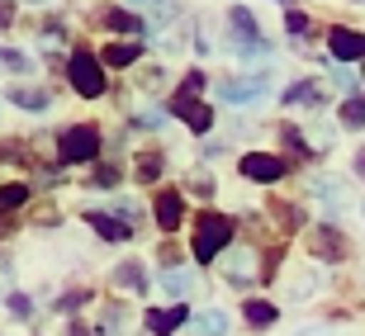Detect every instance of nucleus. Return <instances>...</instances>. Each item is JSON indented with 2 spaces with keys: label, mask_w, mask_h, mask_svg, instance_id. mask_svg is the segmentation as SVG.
I'll use <instances>...</instances> for the list:
<instances>
[{
  "label": "nucleus",
  "mask_w": 365,
  "mask_h": 336,
  "mask_svg": "<svg viewBox=\"0 0 365 336\" xmlns=\"http://www.w3.org/2000/svg\"><path fill=\"white\" fill-rule=\"evenodd\" d=\"M10 313L14 317H34V303H29L24 294H10Z\"/></svg>",
  "instance_id": "29"
},
{
  "label": "nucleus",
  "mask_w": 365,
  "mask_h": 336,
  "mask_svg": "<svg viewBox=\"0 0 365 336\" xmlns=\"http://www.w3.org/2000/svg\"><path fill=\"white\" fill-rule=\"evenodd\" d=\"M95 152H100V128L76 123V128H67V133H62L57 157H62V162H95Z\"/></svg>",
  "instance_id": "5"
},
{
  "label": "nucleus",
  "mask_w": 365,
  "mask_h": 336,
  "mask_svg": "<svg viewBox=\"0 0 365 336\" xmlns=\"http://www.w3.org/2000/svg\"><path fill=\"white\" fill-rule=\"evenodd\" d=\"M284 28H289L294 38H309V14H304V10H289V14H284Z\"/></svg>",
  "instance_id": "26"
},
{
  "label": "nucleus",
  "mask_w": 365,
  "mask_h": 336,
  "mask_svg": "<svg viewBox=\"0 0 365 336\" xmlns=\"http://www.w3.org/2000/svg\"><path fill=\"white\" fill-rule=\"evenodd\" d=\"M24 199H29V185H5V189H0V214H10V209H19Z\"/></svg>",
  "instance_id": "23"
},
{
  "label": "nucleus",
  "mask_w": 365,
  "mask_h": 336,
  "mask_svg": "<svg viewBox=\"0 0 365 336\" xmlns=\"http://www.w3.org/2000/svg\"><path fill=\"white\" fill-rule=\"evenodd\" d=\"M152 214H157V223H162L166 232H176L180 218H185V199H180L176 189H162V194H157V204H152Z\"/></svg>",
  "instance_id": "9"
},
{
  "label": "nucleus",
  "mask_w": 365,
  "mask_h": 336,
  "mask_svg": "<svg viewBox=\"0 0 365 336\" xmlns=\"http://www.w3.org/2000/svg\"><path fill=\"white\" fill-rule=\"evenodd\" d=\"M86 185H95V189H114V185H119V171H114V166H100V171H95Z\"/></svg>",
  "instance_id": "27"
},
{
  "label": "nucleus",
  "mask_w": 365,
  "mask_h": 336,
  "mask_svg": "<svg viewBox=\"0 0 365 336\" xmlns=\"http://www.w3.org/2000/svg\"><path fill=\"white\" fill-rule=\"evenodd\" d=\"M86 218H91V228L100 237H109V242H123L128 237V223H119V218H109V214H86Z\"/></svg>",
  "instance_id": "19"
},
{
  "label": "nucleus",
  "mask_w": 365,
  "mask_h": 336,
  "mask_svg": "<svg viewBox=\"0 0 365 336\" xmlns=\"http://www.w3.org/2000/svg\"><path fill=\"white\" fill-rule=\"evenodd\" d=\"M166 289H171V294H190V275H180V270H166Z\"/></svg>",
  "instance_id": "28"
},
{
  "label": "nucleus",
  "mask_w": 365,
  "mask_h": 336,
  "mask_svg": "<svg viewBox=\"0 0 365 336\" xmlns=\"http://www.w3.org/2000/svg\"><path fill=\"white\" fill-rule=\"evenodd\" d=\"M185 303H176V308H166V313H157V308H148V332L152 336H171L176 327H185Z\"/></svg>",
  "instance_id": "12"
},
{
  "label": "nucleus",
  "mask_w": 365,
  "mask_h": 336,
  "mask_svg": "<svg viewBox=\"0 0 365 336\" xmlns=\"http://www.w3.org/2000/svg\"><path fill=\"white\" fill-rule=\"evenodd\" d=\"M228 24H232V33L242 43H261V28H257V14L247 10V5H232L228 10Z\"/></svg>",
  "instance_id": "14"
},
{
  "label": "nucleus",
  "mask_w": 365,
  "mask_h": 336,
  "mask_svg": "<svg viewBox=\"0 0 365 336\" xmlns=\"http://www.w3.org/2000/svg\"><path fill=\"white\" fill-rule=\"evenodd\" d=\"M237 171H242L247 180H257V185L284 180V162H280V157H271V152H247L242 162H237Z\"/></svg>",
  "instance_id": "6"
},
{
  "label": "nucleus",
  "mask_w": 365,
  "mask_h": 336,
  "mask_svg": "<svg viewBox=\"0 0 365 336\" xmlns=\"http://www.w3.org/2000/svg\"><path fill=\"white\" fill-rule=\"evenodd\" d=\"M100 24L114 28V33H138V28H148L143 19H138L133 10H119V5H109V10H100Z\"/></svg>",
  "instance_id": "15"
},
{
  "label": "nucleus",
  "mask_w": 365,
  "mask_h": 336,
  "mask_svg": "<svg viewBox=\"0 0 365 336\" xmlns=\"http://www.w3.org/2000/svg\"><path fill=\"white\" fill-rule=\"evenodd\" d=\"M228 242H232V218H223V214H200V223H195V242H190L195 261H218Z\"/></svg>",
  "instance_id": "2"
},
{
  "label": "nucleus",
  "mask_w": 365,
  "mask_h": 336,
  "mask_svg": "<svg viewBox=\"0 0 365 336\" xmlns=\"http://www.w3.org/2000/svg\"><path fill=\"white\" fill-rule=\"evenodd\" d=\"M34 5H48V0H34Z\"/></svg>",
  "instance_id": "36"
},
{
  "label": "nucleus",
  "mask_w": 365,
  "mask_h": 336,
  "mask_svg": "<svg viewBox=\"0 0 365 336\" xmlns=\"http://www.w3.org/2000/svg\"><path fill=\"white\" fill-rule=\"evenodd\" d=\"M200 85H204V71H200V67L185 71V85H180V90L171 95V114H176V119H185L190 128H195V133L204 137L209 128H214V109H209V105L200 100V95H195Z\"/></svg>",
  "instance_id": "1"
},
{
  "label": "nucleus",
  "mask_w": 365,
  "mask_h": 336,
  "mask_svg": "<svg viewBox=\"0 0 365 336\" xmlns=\"http://www.w3.org/2000/svg\"><path fill=\"white\" fill-rule=\"evenodd\" d=\"M356 175H361V180H365V147L356 152Z\"/></svg>",
  "instance_id": "34"
},
{
  "label": "nucleus",
  "mask_w": 365,
  "mask_h": 336,
  "mask_svg": "<svg viewBox=\"0 0 365 336\" xmlns=\"http://www.w3.org/2000/svg\"><path fill=\"white\" fill-rule=\"evenodd\" d=\"M5 100L19 105V109H29V114H43V109H48V90H29V85H10Z\"/></svg>",
  "instance_id": "17"
},
{
  "label": "nucleus",
  "mask_w": 365,
  "mask_h": 336,
  "mask_svg": "<svg viewBox=\"0 0 365 336\" xmlns=\"http://www.w3.org/2000/svg\"><path fill=\"white\" fill-rule=\"evenodd\" d=\"M138 57H143V43H109L100 62H105L109 71H119V67H133Z\"/></svg>",
  "instance_id": "16"
},
{
  "label": "nucleus",
  "mask_w": 365,
  "mask_h": 336,
  "mask_svg": "<svg viewBox=\"0 0 365 336\" xmlns=\"http://www.w3.org/2000/svg\"><path fill=\"white\" fill-rule=\"evenodd\" d=\"M67 81H71V90H76V95L100 100V95H105V62H100V57H91V53H71Z\"/></svg>",
  "instance_id": "3"
},
{
  "label": "nucleus",
  "mask_w": 365,
  "mask_h": 336,
  "mask_svg": "<svg viewBox=\"0 0 365 336\" xmlns=\"http://www.w3.org/2000/svg\"><path fill=\"white\" fill-rule=\"evenodd\" d=\"M0 67H10V71H34V62H29L24 53H14V48H0Z\"/></svg>",
  "instance_id": "25"
},
{
  "label": "nucleus",
  "mask_w": 365,
  "mask_h": 336,
  "mask_svg": "<svg viewBox=\"0 0 365 336\" xmlns=\"http://www.w3.org/2000/svg\"><path fill=\"white\" fill-rule=\"evenodd\" d=\"M323 100H327V90H323V85H313V81H294L289 90L280 95V105H289V109H299V105H304V109H318Z\"/></svg>",
  "instance_id": "11"
},
{
  "label": "nucleus",
  "mask_w": 365,
  "mask_h": 336,
  "mask_svg": "<svg viewBox=\"0 0 365 336\" xmlns=\"http://www.w3.org/2000/svg\"><path fill=\"white\" fill-rule=\"evenodd\" d=\"M162 175V152H143L138 157V180H157Z\"/></svg>",
  "instance_id": "22"
},
{
  "label": "nucleus",
  "mask_w": 365,
  "mask_h": 336,
  "mask_svg": "<svg viewBox=\"0 0 365 336\" xmlns=\"http://www.w3.org/2000/svg\"><path fill=\"white\" fill-rule=\"evenodd\" d=\"M313 256L318 261H346V237L332 223H323V228L313 232Z\"/></svg>",
  "instance_id": "8"
},
{
  "label": "nucleus",
  "mask_w": 365,
  "mask_h": 336,
  "mask_svg": "<svg viewBox=\"0 0 365 336\" xmlns=\"http://www.w3.org/2000/svg\"><path fill=\"white\" fill-rule=\"evenodd\" d=\"M10 24H14V10L5 5V0H0V28H10Z\"/></svg>",
  "instance_id": "32"
},
{
  "label": "nucleus",
  "mask_w": 365,
  "mask_h": 336,
  "mask_svg": "<svg viewBox=\"0 0 365 336\" xmlns=\"http://www.w3.org/2000/svg\"><path fill=\"white\" fill-rule=\"evenodd\" d=\"M223 280H228L232 289H252V284L261 280V256L252 251V246L228 251V256H223Z\"/></svg>",
  "instance_id": "4"
},
{
  "label": "nucleus",
  "mask_w": 365,
  "mask_h": 336,
  "mask_svg": "<svg viewBox=\"0 0 365 336\" xmlns=\"http://www.w3.org/2000/svg\"><path fill=\"white\" fill-rule=\"evenodd\" d=\"M67 336H91V327H81V322H71V327H67Z\"/></svg>",
  "instance_id": "33"
},
{
  "label": "nucleus",
  "mask_w": 365,
  "mask_h": 336,
  "mask_svg": "<svg viewBox=\"0 0 365 336\" xmlns=\"http://www.w3.org/2000/svg\"><path fill=\"white\" fill-rule=\"evenodd\" d=\"M218 90H223V105H252V100L266 90V71H261V76H247V81H223Z\"/></svg>",
  "instance_id": "10"
},
{
  "label": "nucleus",
  "mask_w": 365,
  "mask_h": 336,
  "mask_svg": "<svg viewBox=\"0 0 365 336\" xmlns=\"http://www.w3.org/2000/svg\"><path fill=\"white\" fill-rule=\"evenodd\" d=\"M114 327H123V303H109V308H105V322H100V336H119Z\"/></svg>",
  "instance_id": "24"
},
{
  "label": "nucleus",
  "mask_w": 365,
  "mask_h": 336,
  "mask_svg": "<svg viewBox=\"0 0 365 336\" xmlns=\"http://www.w3.org/2000/svg\"><path fill=\"white\" fill-rule=\"evenodd\" d=\"M109 284H119V289H133V294H148V270L138 266V261H123V266L109 275Z\"/></svg>",
  "instance_id": "13"
},
{
  "label": "nucleus",
  "mask_w": 365,
  "mask_h": 336,
  "mask_svg": "<svg viewBox=\"0 0 365 336\" xmlns=\"http://www.w3.org/2000/svg\"><path fill=\"white\" fill-rule=\"evenodd\" d=\"M190 189H195L200 199H209V194H214V180H209V175H195V180H190Z\"/></svg>",
  "instance_id": "31"
},
{
  "label": "nucleus",
  "mask_w": 365,
  "mask_h": 336,
  "mask_svg": "<svg viewBox=\"0 0 365 336\" xmlns=\"http://www.w3.org/2000/svg\"><path fill=\"white\" fill-rule=\"evenodd\" d=\"M341 128H365V95H351L346 105H337Z\"/></svg>",
  "instance_id": "20"
},
{
  "label": "nucleus",
  "mask_w": 365,
  "mask_h": 336,
  "mask_svg": "<svg viewBox=\"0 0 365 336\" xmlns=\"http://www.w3.org/2000/svg\"><path fill=\"white\" fill-rule=\"evenodd\" d=\"M133 5H162V0H133Z\"/></svg>",
  "instance_id": "35"
},
{
  "label": "nucleus",
  "mask_w": 365,
  "mask_h": 336,
  "mask_svg": "<svg viewBox=\"0 0 365 336\" xmlns=\"http://www.w3.org/2000/svg\"><path fill=\"white\" fill-rule=\"evenodd\" d=\"M195 332L200 336H228V313L223 308H204L200 317H195Z\"/></svg>",
  "instance_id": "18"
},
{
  "label": "nucleus",
  "mask_w": 365,
  "mask_h": 336,
  "mask_svg": "<svg viewBox=\"0 0 365 336\" xmlns=\"http://www.w3.org/2000/svg\"><path fill=\"white\" fill-rule=\"evenodd\" d=\"M280 313H275V303H266V298H247V322L252 327H271Z\"/></svg>",
  "instance_id": "21"
},
{
  "label": "nucleus",
  "mask_w": 365,
  "mask_h": 336,
  "mask_svg": "<svg viewBox=\"0 0 365 336\" xmlns=\"http://www.w3.org/2000/svg\"><path fill=\"white\" fill-rule=\"evenodd\" d=\"M327 48H332L337 62H361L365 57V33L361 28H332V33H327Z\"/></svg>",
  "instance_id": "7"
},
{
  "label": "nucleus",
  "mask_w": 365,
  "mask_h": 336,
  "mask_svg": "<svg viewBox=\"0 0 365 336\" xmlns=\"http://www.w3.org/2000/svg\"><path fill=\"white\" fill-rule=\"evenodd\" d=\"M86 298H91V294H86V289H71V294L62 298V303H57V308H62V313H71V308H81Z\"/></svg>",
  "instance_id": "30"
}]
</instances>
